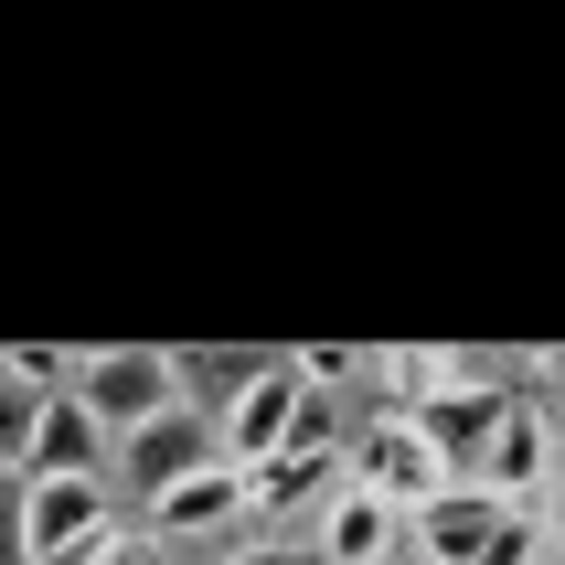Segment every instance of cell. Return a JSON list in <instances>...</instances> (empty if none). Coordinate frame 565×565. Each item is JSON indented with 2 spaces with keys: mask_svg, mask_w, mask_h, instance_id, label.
Returning <instances> with one entry per match:
<instances>
[{
  "mask_svg": "<svg viewBox=\"0 0 565 565\" xmlns=\"http://www.w3.org/2000/svg\"><path fill=\"white\" fill-rule=\"evenodd\" d=\"M75 395H86V416L107 427V448L139 438V427H160L171 406H192V363L160 342H118V352H86L75 363Z\"/></svg>",
  "mask_w": 565,
  "mask_h": 565,
  "instance_id": "1",
  "label": "cell"
},
{
  "mask_svg": "<svg viewBox=\"0 0 565 565\" xmlns=\"http://www.w3.org/2000/svg\"><path fill=\"white\" fill-rule=\"evenodd\" d=\"M352 480L374 491V502H395L416 523L427 502H448L459 491V470H448V448L416 427V416H363V438H352Z\"/></svg>",
  "mask_w": 565,
  "mask_h": 565,
  "instance_id": "2",
  "label": "cell"
},
{
  "mask_svg": "<svg viewBox=\"0 0 565 565\" xmlns=\"http://www.w3.org/2000/svg\"><path fill=\"white\" fill-rule=\"evenodd\" d=\"M224 459L235 470H267V459H288L299 448V427H310V384H299V363H256L235 395H224Z\"/></svg>",
  "mask_w": 565,
  "mask_h": 565,
  "instance_id": "3",
  "label": "cell"
},
{
  "mask_svg": "<svg viewBox=\"0 0 565 565\" xmlns=\"http://www.w3.org/2000/svg\"><path fill=\"white\" fill-rule=\"evenodd\" d=\"M342 480H352V448L331 438V416L310 406V427H299V448L256 470V534H278V523H320V502H331Z\"/></svg>",
  "mask_w": 565,
  "mask_h": 565,
  "instance_id": "4",
  "label": "cell"
},
{
  "mask_svg": "<svg viewBox=\"0 0 565 565\" xmlns=\"http://www.w3.org/2000/svg\"><path fill=\"white\" fill-rule=\"evenodd\" d=\"M480 491L491 502H512V512H544V491L565 480V459H555V416L534 406V395H512V416L491 427V448H480Z\"/></svg>",
  "mask_w": 565,
  "mask_h": 565,
  "instance_id": "5",
  "label": "cell"
},
{
  "mask_svg": "<svg viewBox=\"0 0 565 565\" xmlns=\"http://www.w3.org/2000/svg\"><path fill=\"white\" fill-rule=\"evenodd\" d=\"M214 459H224V427L203 406H171L160 427L118 438V480H128V491H150V502H160V491H182V480H203Z\"/></svg>",
  "mask_w": 565,
  "mask_h": 565,
  "instance_id": "6",
  "label": "cell"
},
{
  "mask_svg": "<svg viewBox=\"0 0 565 565\" xmlns=\"http://www.w3.org/2000/svg\"><path fill=\"white\" fill-rule=\"evenodd\" d=\"M256 523V470H235V459H214L203 480H182V491H160L150 502V544H203V534H246Z\"/></svg>",
  "mask_w": 565,
  "mask_h": 565,
  "instance_id": "7",
  "label": "cell"
},
{
  "mask_svg": "<svg viewBox=\"0 0 565 565\" xmlns=\"http://www.w3.org/2000/svg\"><path fill=\"white\" fill-rule=\"evenodd\" d=\"M395 544H406V512L374 502L363 480H342V491L320 502V523H310V555H320V565H384Z\"/></svg>",
  "mask_w": 565,
  "mask_h": 565,
  "instance_id": "8",
  "label": "cell"
},
{
  "mask_svg": "<svg viewBox=\"0 0 565 565\" xmlns=\"http://www.w3.org/2000/svg\"><path fill=\"white\" fill-rule=\"evenodd\" d=\"M118 523V502H107V480H32V512H22V555L54 565L75 555L86 534H107Z\"/></svg>",
  "mask_w": 565,
  "mask_h": 565,
  "instance_id": "9",
  "label": "cell"
},
{
  "mask_svg": "<svg viewBox=\"0 0 565 565\" xmlns=\"http://www.w3.org/2000/svg\"><path fill=\"white\" fill-rule=\"evenodd\" d=\"M502 512L512 502H491L480 480H459L448 502H427L406 523V544H416V565H480V555H491V534H502Z\"/></svg>",
  "mask_w": 565,
  "mask_h": 565,
  "instance_id": "10",
  "label": "cell"
},
{
  "mask_svg": "<svg viewBox=\"0 0 565 565\" xmlns=\"http://www.w3.org/2000/svg\"><path fill=\"white\" fill-rule=\"evenodd\" d=\"M459 384H470V363H459V352H438V342H384V352H374L384 416H427V406H448Z\"/></svg>",
  "mask_w": 565,
  "mask_h": 565,
  "instance_id": "11",
  "label": "cell"
},
{
  "mask_svg": "<svg viewBox=\"0 0 565 565\" xmlns=\"http://www.w3.org/2000/svg\"><path fill=\"white\" fill-rule=\"evenodd\" d=\"M22 480H107V427L86 416V395H75V384L43 406V438H32Z\"/></svg>",
  "mask_w": 565,
  "mask_h": 565,
  "instance_id": "12",
  "label": "cell"
},
{
  "mask_svg": "<svg viewBox=\"0 0 565 565\" xmlns=\"http://www.w3.org/2000/svg\"><path fill=\"white\" fill-rule=\"evenodd\" d=\"M502 416H512V395H502L491 374H470L459 395H448V406H427V416H416V427H427V438L448 448V470L470 480V470H480V448H491V427H502Z\"/></svg>",
  "mask_w": 565,
  "mask_h": 565,
  "instance_id": "13",
  "label": "cell"
},
{
  "mask_svg": "<svg viewBox=\"0 0 565 565\" xmlns=\"http://www.w3.org/2000/svg\"><path fill=\"white\" fill-rule=\"evenodd\" d=\"M43 406H54V395H32V384L0 374V470H22V459H32V438H43Z\"/></svg>",
  "mask_w": 565,
  "mask_h": 565,
  "instance_id": "14",
  "label": "cell"
},
{
  "mask_svg": "<svg viewBox=\"0 0 565 565\" xmlns=\"http://www.w3.org/2000/svg\"><path fill=\"white\" fill-rule=\"evenodd\" d=\"M75 363H86V352H54V342H11V352H0V374L32 384V395H64V384H75Z\"/></svg>",
  "mask_w": 565,
  "mask_h": 565,
  "instance_id": "15",
  "label": "cell"
},
{
  "mask_svg": "<svg viewBox=\"0 0 565 565\" xmlns=\"http://www.w3.org/2000/svg\"><path fill=\"white\" fill-rule=\"evenodd\" d=\"M288 363H299V384H374V352H352V342H310V352H288Z\"/></svg>",
  "mask_w": 565,
  "mask_h": 565,
  "instance_id": "16",
  "label": "cell"
},
{
  "mask_svg": "<svg viewBox=\"0 0 565 565\" xmlns=\"http://www.w3.org/2000/svg\"><path fill=\"white\" fill-rule=\"evenodd\" d=\"M544 555H555L544 512H502V534H491V555H480V565H544Z\"/></svg>",
  "mask_w": 565,
  "mask_h": 565,
  "instance_id": "17",
  "label": "cell"
},
{
  "mask_svg": "<svg viewBox=\"0 0 565 565\" xmlns=\"http://www.w3.org/2000/svg\"><path fill=\"white\" fill-rule=\"evenodd\" d=\"M54 565H150V534H128V523H107V534H86L75 555H54Z\"/></svg>",
  "mask_w": 565,
  "mask_h": 565,
  "instance_id": "18",
  "label": "cell"
},
{
  "mask_svg": "<svg viewBox=\"0 0 565 565\" xmlns=\"http://www.w3.org/2000/svg\"><path fill=\"white\" fill-rule=\"evenodd\" d=\"M22 512H32V480L0 470V565H32V555H22Z\"/></svg>",
  "mask_w": 565,
  "mask_h": 565,
  "instance_id": "19",
  "label": "cell"
},
{
  "mask_svg": "<svg viewBox=\"0 0 565 565\" xmlns=\"http://www.w3.org/2000/svg\"><path fill=\"white\" fill-rule=\"evenodd\" d=\"M544 534H555V555H565V480L544 491Z\"/></svg>",
  "mask_w": 565,
  "mask_h": 565,
  "instance_id": "20",
  "label": "cell"
},
{
  "mask_svg": "<svg viewBox=\"0 0 565 565\" xmlns=\"http://www.w3.org/2000/svg\"><path fill=\"white\" fill-rule=\"evenodd\" d=\"M235 565H320V555H288V544H267V555H235Z\"/></svg>",
  "mask_w": 565,
  "mask_h": 565,
  "instance_id": "21",
  "label": "cell"
}]
</instances>
